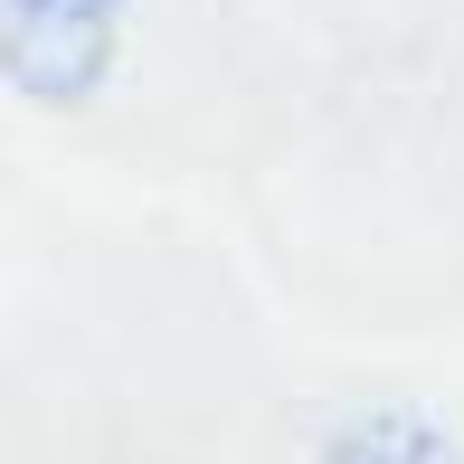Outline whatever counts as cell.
<instances>
[{
	"label": "cell",
	"instance_id": "obj_1",
	"mask_svg": "<svg viewBox=\"0 0 464 464\" xmlns=\"http://www.w3.org/2000/svg\"><path fill=\"white\" fill-rule=\"evenodd\" d=\"M133 0H0V86L67 114L114 76Z\"/></svg>",
	"mask_w": 464,
	"mask_h": 464
},
{
	"label": "cell",
	"instance_id": "obj_2",
	"mask_svg": "<svg viewBox=\"0 0 464 464\" xmlns=\"http://www.w3.org/2000/svg\"><path fill=\"white\" fill-rule=\"evenodd\" d=\"M294 464H464V436L436 408H351Z\"/></svg>",
	"mask_w": 464,
	"mask_h": 464
}]
</instances>
